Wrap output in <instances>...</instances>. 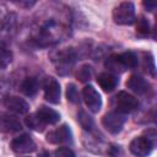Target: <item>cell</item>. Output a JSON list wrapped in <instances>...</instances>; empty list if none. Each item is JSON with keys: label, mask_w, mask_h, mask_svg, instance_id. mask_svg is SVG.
Listing matches in <instances>:
<instances>
[{"label": "cell", "mask_w": 157, "mask_h": 157, "mask_svg": "<svg viewBox=\"0 0 157 157\" xmlns=\"http://www.w3.org/2000/svg\"><path fill=\"white\" fill-rule=\"evenodd\" d=\"M104 65L109 71H112L114 74H121V72L125 71V69H124V66H123V64L119 59V54H113V55L108 56Z\"/></svg>", "instance_id": "2e32d148"}, {"label": "cell", "mask_w": 157, "mask_h": 157, "mask_svg": "<svg viewBox=\"0 0 157 157\" xmlns=\"http://www.w3.org/2000/svg\"><path fill=\"white\" fill-rule=\"evenodd\" d=\"M119 59L124 66V69H135L139 64V58L134 52H124L119 54Z\"/></svg>", "instance_id": "e0dca14e"}, {"label": "cell", "mask_w": 157, "mask_h": 157, "mask_svg": "<svg viewBox=\"0 0 157 157\" xmlns=\"http://www.w3.org/2000/svg\"><path fill=\"white\" fill-rule=\"evenodd\" d=\"M20 90L21 92L27 96V97H32L37 93L38 91V81L34 77H26L21 85H20Z\"/></svg>", "instance_id": "9a60e30c"}, {"label": "cell", "mask_w": 157, "mask_h": 157, "mask_svg": "<svg viewBox=\"0 0 157 157\" xmlns=\"http://www.w3.org/2000/svg\"><path fill=\"white\" fill-rule=\"evenodd\" d=\"M126 118H125V114H121V113H118V112H109L107 113L103 119H102V124L104 126V129L110 132V134H119L124 126V123H125Z\"/></svg>", "instance_id": "5b68a950"}, {"label": "cell", "mask_w": 157, "mask_h": 157, "mask_svg": "<svg viewBox=\"0 0 157 157\" xmlns=\"http://www.w3.org/2000/svg\"><path fill=\"white\" fill-rule=\"evenodd\" d=\"M126 87L137 94H145L150 90V83L140 75H131L126 81Z\"/></svg>", "instance_id": "7c38bea8"}, {"label": "cell", "mask_w": 157, "mask_h": 157, "mask_svg": "<svg viewBox=\"0 0 157 157\" xmlns=\"http://www.w3.org/2000/svg\"><path fill=\"white\" fill-rule=\"evenodd\" d=\"M129 150L136 157H147L153 150V142L148 136H137L131 140Z\"/></svg>", "instance_id": "277c9868"}, {"label": "cell", "mask_w": 157, "mask_h": 157, "mask_svg": "<svg viewBox=\"0 0 157 157\" xmlns=\"http://www.w3.org/2000/svg\"><path fill=\"white\" fill-rule=\"evenodd\" d=\"M38 157H50V155H49L48 151H42V152L38 155Z\"/></svg>", "instance_id": "83f0119b"}, {"label": "cell", "mask_w": 157, "mask_h": 157, "mask_svg": "<svg viewBox=\"0 0 157 157\" xmlns=\"http://www.w3.org/2000/svg\"><path fill=\"white\" fill-rule=\"evenodd\" d=\"M52 60L55 64L56 71L61 75H65V74L70 72V70L76 60V54L71 48H69V49H64V50H59V52L54 53L52 55Z\"/></svg>", "instance_id": "6da1fadb"}, {"label": "cell", "mask_w": 157, "mask_h": 157, "mask_svg": "<svg viewBox=\"0 0 157 157\" xmlns=\"http://www.w3.org/2000/svg\"><path fill=\"white\" fill-rule=\"evenodd\" d=\"M4 105L12 113L16 114H26L29 110V104L17 96H6L4 98Z\"/></svg>", "instance_id": "30bf717a"}, {"label": "cell", "mask_w": 157, "mask_h": 157, "mask_svg": "<svg viewBox=\"0 0 157 157\" xmlns=\"http://www.w3.org/2000/svg\"><path fill=\"white\" fill-rule=\"evenodd\" d=\"M118 152H119V146H112L110 150H109V155H110V157H117Z\"/></svg>", "instance_id": "484cf974"}, {"label": "cell", "mask_w": 157, "mask_h": 157, "mask_svg": "<svg viewBox=\"0 0 157 157\" xmlns=\"http://www.w3.org/2000/svg\"><path fill=\"white\" fill-rule=\"evenodd\" d=\"M144 66H145V70L151 75V76H155L156 75V66H155V60L152 58L151 54H148V58H147V54L144 53Z\"/></svg>", "instance_id": "cb8c5ba5"}, {"label": "cell", "mask_w": 157, "mask_h": 157, "mask_svg": "<svg viewBox=\"0 0 157 157\" xmlns=\"http://www.w3.org/2000/svg\"><path fill=\"white\" fill-rule=\"evenodd\" d=\"M136 34L141 38H145L150 34V23L145 17H140L136 23Z\"/></svg>", "instance_id": "ffe728a7"}, {"label": "cell", "mask_w": 157, "mask_h": 157, "mask_svg": "<svg viewBox=\"0 0 157 157\" xmlns=\"http://www.w3.org/2000/svg\"><path fill=\"white\" fill-rule=\"evenodd\" d=\"M36 114L45 125L47 124L53 125V124H56L60 120V114L56 110H54V109H52L49 107H45V105H42L36 112Z\"/></svg>", "instance_id": "4fadbf2b"}, {"label": "cell", "mask_w": 157, "mask_h": 157, "mask_svg": "<svg viewBox=\"0 0 157 157\" xmlns=\"http://www.w3.org/2000/svg\"><path fill=\"white\" fill-rule=\"evenodd\" d=\"M92 77V67L90 65H82L77 71V78L81 82H87Z\"/></svg>", "instance_id": "603a6c76"}, {"label": "cell", "mask_w": 157, "mask_h": 157, "mask_svg": "<svg viewBox=\"0 0 157 157\" xmlns=\"http://www.w3.org/2000/svg\"><path fill=\"white\" fill-rule=\"evenodd\" d=\"M12 61V53L6 45L5 40L0 38V69H5Z\"/></svg>", "instance_id": "ac0fdd59"}, {"label": "cell", "mask_w": 157, "mask_h": 157, "mask_svg": "<svg viewBox=\"0 0 157 157\" xmlns=\"http://www.w3.org/2000/svg\"><path fill=\"white\" fill-rule=\"evenodd\" d=\"M82 98L88 107V109L93 113H98L102 108V98L98 91L92 86L87 85L82 88Z\"/></svg>", "instance_id": "8992f818"}, {"label": "cell", "mask_w": 157, "mask_h": 157, "mask_svg": "<svg viewBox=\"0 0 157 157\" xmlns=\"http://www.w3.org/2000/svg\"><path fill=\"white\" fill-rule=\"evenodd\" d=\"M22 129L21 121L11 114H2L0 117V131L5 134H12L17 132Z\"/></svg>", "instance_id": "8fae6325"}, {"label": "cell", "mask_w": 157, "mask_h": 157, "mask_svg": "<svg viewBox=\"0 0 157 157\" xmlns=\"http://www.w3.org/2000/svg\"><path fill=\"white\" fill-rule=\"evenodd\" d=\"M25 124H26L27 128H29V129H32V130H34V131H38V132L43 131L44 128H45V124L37 117L36 113L27 115V117L25 118Z\"/></svg>", "instance_id": "d6986e66"}, {"label": "cell", "mask_w": 157, "mask_h": 157, "mask_svg": "<svg viewBox=\"0 0 157 157\" xmlns=\"http://www.w3.org/2000/svg\"><path fill=\"white\" fill-rule=\"evenodd\" d=\"M44 98L53 104H58L60 102V85L54 77H45L43 82Z\"/></svg>", "instance_id": "52a82bcc"}, {"label": "cell", "mask_w": 157, "mask_h": 157, "mask_svg": "<svg viewBox=\"0 0 157 157\" xmlns=\"http://www.w3.org/2000/svg\"><path fill=\"white\" fill-rule=\"evenodd\" d=\"M114 104H115V109H117L115 112L121 113V114H128V113L134 112L137 108L139 101L136 97H134L129 92L120 91L114 97Z\"/></svg>", "instance_id": "3957f363"}, {"label": "cell", "mask_w": 157, "mask_h": 157, "mask_svg": "<svg viewBox=\"0 0 157 157\" xmlns=\"http://www.w3.org/2000/svg\"><path fill=\"white\" fill-rule=\"evenodd\" d=\"M97 83L104 92H110L117 87L118 78L110 72H101L97 76Z\"/></svg>", "instance_id": "5bb4252c"}, {"label": "cell", "mask_w": 157, "mask_h": 157, "mask_svg": "<svg viewBox=\"0 0 157 157\" xmlns=\"http://www.w3.org/2000/svg\"><path fill=\"white\" fill-rule=\"evenodd\" d=\"M47 141L50 144H71L72 142V132L70 126L66 124L59 126L58 129L47 134Z\"/></svg>", "instance_id": "ba28073f"}, {"label": "cell", "mask_w": 157, "mask_h": 157, "mask_svg": "<svg viewBox=\"0 0 157 157\" xmlns=\"http://www.w3.org/2000/svg\"><path fill=\"white\" fill-rule=\"evenodd\" d=\"M10 146L16 153H31L36 150V144L28 134H22L15 137Z\"/></svg>", "instance_id": "9c48e42d"}, {"label": "cell", "mask_w": 157, "mask_h": 157, "mask_svg": "<svg viewBox=\"0 0 157 157\" xmlns=\"http://www.w3.org/2000/svg\"><path fill=\"white\" fill-rule=\"evenodd\" d=\"M66 98L70 103H74V104L80 102V94L74 83H69L66 86Z\"/></svg>", "instance_id": "7402d4cb"}, {"label": "cell", "mask_w": 157, "mask_h": 157, "mask_svg": "<svg viewBox=\"0 0 157 157\" xmlns=\"http://www.w3.org/2000/svg\"><path fill=\"white\" fill-rule=\"evenodd\" d=\"M142 5H144L148 11H152V10H155V7H156V4H155V2H147V1H144Z\"/></svg>", "instance_id": "4316f807"}, {"label": "cell", "mask_w": 157, "mask_h": 157, "mask_svg": "<svg viewBox=\"0 0 157 157\" xmlns=\"http://www.w3.org/2000/svg\"><path fill=\"white\" fill-rule=\"evenodd\" d=\"M113 21L117 25L126 26L135 22V5L131 1L120 2L113 10Z\"/></svg>", "instance_id": "7a4b0ae2"}, {"label": "cell", "mask_w": 157, "mask_h": 157, "mask_svg": "<svg viewBox=\"0 0 157 157\" xmlns=\"http://www.w3.org/2000/svg\"><path fill=\"white\" fill-rule=\"evenodd\" d=\"M55 157H76V156L71 148L63 146L55 150Z\"/></svg>", "instance_id": "d4e9b609"}, {"label": "cell", "mask_w": 157, "mask_h": 157, "mask_svg": "<svg viewBox=\"0 0 157 157\" xmlns=\"http://www.w3.org/2000/svg\"><path fill=\"white\" fill-rule=\"evenodd\" d=\"M77 120L80 123V125L85 129V130H92L93 128V119L88 115V113H86L85 110H80L77 113Z\"/></svg>", "instance_id": "44dd1931"}]
</instances>
